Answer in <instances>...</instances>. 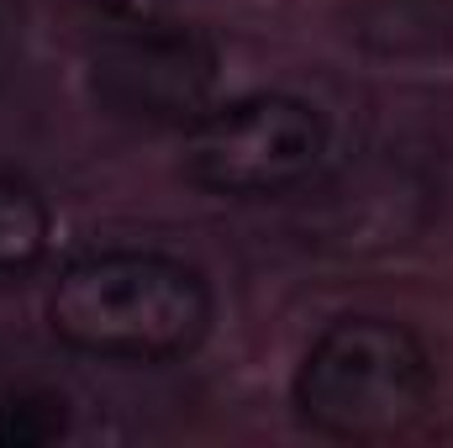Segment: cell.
Here are the masks:
<instances>
[{"label":"cell","instance_id":"obj_7","mask_svg":"<svg viewBox=\"0 0 453 448\" xmlns=\"http://www.w3.org/2000/svg\"><path fill=\"white\" fill-rule=\"evenodd\" d=\"M69 433V401L58 390L0 396V448H42Z\"/></svg>","mask_w":453,"mask_h":448},{"label":"cell","instance_id":"obj_2","mask_svg":"<svg viewBox=\"0 0 453 448\" xmlns=\"http://www.w3.org/2000/svg\"><path fill=\"white\" fill-rule=\"evenodd\" d=\"M433 385V353L406 322L380 312H348L301 353L290 401L301 422L322 438L385 444L427 417Z\"/></svg>","mask_w":453,"mask_h":448},{"label":"cell","instance_id":"obj_6","mask_svg":"<svg viewBox=\"0 0 453 448\" xmlns=\"http://www.w3.org/2000/svg\"><path fill=\"white\" fill-rule=\"evenodd\" d=\"M53 248V212L21 174H0V280L32 274Z\"/></svg>","mask_w":453,"mask_h":448},{"label":"cell","instance_id":"obj_3","mask_svg":"<svg viewBox=\"0 0 453 448\" xmlns=\"http://www.w3.org/2000/svg\"><path fill=\"white\" fill-rule=\"evenodd\" d=\"M333 127L301 96L253 90L211 101L185 127V174L217 201H280L317 180Z\"/></svg>","mask_w":453,"mask_h":448},{"label":"cell","instance_id":"obj_8","mask_svg":"<svg viewBox=\"0 0 453 448\" xmlns=\"http://www.w3.org/2000/svg\"><path fill=\"white\" fill-rule=\"evenodd\" d=\"M27 37V0H0V69L21 53Z\"/></svg>","mask_w":453,"mask_h":448},{"label":"cell","instance_id":"obj_5","mask_svg":"<svg viewBox=\"0 0 453 448\" xmlns=\"http://www.w3.org/2000/svg\"><path fill=\"white\" fill-rule=\"evenodd\" d=\"M348 37L385 64L453 58V0H353Z\"/></svg>","mask_w":453,"mask_h":448},{"label":"cell","instance_id":"obj_1","mask_svg":"<svg viewBox=\"0 0 453 448\" xmlns=\"http://www.w3.org/2000/svg\"><path fill=\"white\" fill-rule=\"evenodd\" d=\"M211 285L158 248H96L48 285V328L64 348L111 364H169L211 333Z\"/></svg>","mask_w":453,"mask_h":448},{"label":"cell","instance_id":"obj_4","mask_svg":"<svg viewBox=\"0 0 453 448\" xmlns=\"http://www.w3.org/2000/svg\"><path fill=\"white\" fill-rule=\"evenodd\" d=\"M222 58L217 42L196 27L132 16L96 37L85 58L90 101L132 127H190L217 101Z\"/></svg>","mask_w":453,"mask_h":448}]
</instances>
